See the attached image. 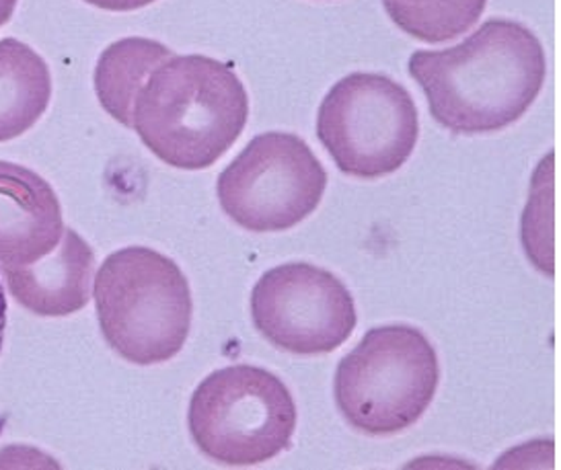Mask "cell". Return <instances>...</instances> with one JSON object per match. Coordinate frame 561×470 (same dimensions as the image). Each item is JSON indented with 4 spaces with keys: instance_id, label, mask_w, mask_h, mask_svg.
Segmentation results:
<instances>
[{
    "instance_id": "cell-7",
    "label": "cell",
    "mask_w": 561,
    "mask_h": 470,
    "mask_svg": "<svg viewBox=\"0 0 561 470\" xmlns=\"http://www.w3.org/2000/svg\"><path fill=\"white\" fill-rule=\"evenodd\" d=\"M325 167L288 131H265L220 173L216 194L232 222L249 232H284L321 204Z\"/></svg>"
},
{
    "instance_id": "cell-4",
    "label": "cell",
    "mask_w": 561,
    "mask_h": 470,
    "mask_svg": "<svg viewBox=\"0 0 561 470\" xmlns=\"http://www.w3.org/2000/svg\"><path fill=\"white\" fill-rule=\"evenodd\" d=\"M440 382V364L428 337L408 324L370 329L342 357L335 403L346 422L368 436L410 429L428 411Z\"/></svg>"
},
{
    "instance_id": "cell-10",
    "label": "cell",
    "mask_w": 561,
    "mask_h": 470,
    "mask_svg": "<svg viewBox=\"0 0 561 470\" xmlns=\"http://www.w3.org/2000/svg\"><path fill=\"white\" fill-rule=\"evenodd\" d=\"M2 272L9 293L23 309L37 317H70L91 300L95 253L77 230L67 228L46 257Z\"/></svg>"
},
{
    "instance_id": "cell-5",
    "label": "cell",
    "mask_w": 561,
    "mask_h": 470,
    "mask_svg": "<svg viewBox=\"0 0 561 470\" xmlns=\"http://www.w3.org/2000/svg\"><path fill=\"white\" fill-rule=\"evenodd\" d=\"M297 403L276 374L237 364L206 376L187 423L199 450L225 467H255L288 450Z\"/></svg>"
},
{
    "instance_id": "cell-16",
    "label": "cell",
    "mask_w": 561,
    "mask_h": 470,
    "mask_svg": "<svg viewBox=\"0 0 561 470\" xmlns=\"http://www.w3.org/2000/svg\"><path fill=\"white\" fill-rule=\"evenodd\" d=\"M4 331H7V298H4V286L0 277V352L4 345Z\"/></svg>"
},
{
    "instance_id": "cell-12",
    "label": "cell",
    "mask_w": 561,
    "mask_h": 470,
    "mask_svg": "<svg viewBox=\"0 0 561 470\" xmlns=\"http://www.w3.org/2000/svg\"><path fill=\"white\" fill-rule=\"evenodd\" d=\"M175 54L161 42L126 37L103 49L95 66V93L101 107L126 128H133L134 101L159 66Z\"/></svg>"
},
{
    "instance_id": "cell-2",
    "label": "cell",
    "mask_w": 561,
    "mask_h": 470,
    "mask_svg": "<svg viewBox=\"0 0 561 470\" xmlns=\"http://www.w3.org/2000/svg\"><path fill=\"white\" fill-rule=\"evenodd\" d=\"M249 98L231 66L173 56L138 91L133 128L150 152L183 171L220 161L245 130Z\"/></svg>"
},
{
    "instance_id": "cell-13",
    "label": "cell",
    "mask_w": 561,
    "mask_h": 470,
    "mask_svg": "<svg viewBox=\"0 0 561 470\" xmlns=\"http://www.w3.org/2000/svg\"><path fill=\"white\" fill-rule=\"evenodd\" d=\"M399 30L426 44H440L469 32L488 0H382Z\"/></svg>"
},
{
    "instance_id": "cell-8",
    "label": "cell",
    "mask_w": 561,
    "mask_h": 470,
    "mask_svg": "<svg viewBox=\"0 0 561 470\" xmlns=\"http://www.w3.org/2000/svg\"><path fill=\"white\" fill-rule=\"evenodd\" d=\"M251 317L274 347L297 356L331 354L356 329L346 284L311 263H284L265 272L251 294Z\"/></svg>"
},
{
    "instance_id": "cell-9",
    "label": "cell",
    "mask_w": 561,
    "mask_h": 470,
    "mask_svg": "<svg viewBox=\"0 0 561 470\" xmlns=\"http://www.w3.org/2000/svg\"><path fill=\"white\" fill-rule=\"evenodd\" d=\"M62 234V206L50 183L18 162L0 161V267L46 257Z\"/></svg>"
},
{
    "instance_id": "cell-3",
    "label": "cell",
    "mask_w": 561,
    "mask_h": 470,
    "mask_svg": "<svg viewBox=\"0 0 561 470\" xmlns=\"http://www.w3.org/2000/svg\"><path fill=\"white\" fill-rule=\"evenodd\" d=\"M101 333L117 356L136 366L165 364L192 329V290L182 267L149 247L112 253L95 277Z\"/></svg>"
},
{
    "instance_id": "cell-11",
    "label": "cell",
    "mask_w": 561,
    "mask_h": 470,
    "mask_svg": "<svg viewBox=\"0 0 561 470\" xmlns=\"http://www.w3.org/2000/svg\"><path fill=\"white\" fill-rule=\"evenodd\" d=\"M50 101L46 60L15 37L0 39V145L32 130Z\"/></svg>"
},
{
    "instance_id": "cell-15",
    "label": "cell",
    "mask_w": 561,
    "mask_h": 470,
    "mask_svg": "<svg viewBox=\"0 0 561 470\" xmlns=\"http://www.w3.org/2000/svg\"><path fill=\"white\" fill-rule=\"evenodd\" d=\"M18 2L19 0H0V27H4L13 19Z\"/></svg>"
},
{
    "instance_id": "cell-6",
    "label": "cell",
    "mask_w": 561,
    "mask_h": 470,
    "mask_svg": "<svg viewBox=\"0 0 561 470\" xmlns=\"http://www.w3.org/2000/svg\"><path fill=\"white\" fill-rule=\"evenodd\" d=\"M317 136L342 173L375 181L412 157L420 115L399 82L377 72H354L321 101Z\"/></svg>"
},
{
    "instance_id": "cell-14",
    "label": "cell",
    "mask_w": 561,
    "mask_h": 470,
    "mask_svg": "<svg viewBox=\"0 0 561 470\" xmlns=\"http://www.w3.org/2000/svg\"><path fill=\"white\" fill-rule=\"evenodd\" d=\"M83 2L103 9V11H112V13H130V11L145 9L157 0H83Z\"/></svg>"
},
{
    "instance_id": "cell-1",
    "label": "cell",
    "mask_w": 561,
    "mask_h": 470,
    "mask_svg": "<svg viewBox=\"0 0 561 470\" xmlns=\"http://www.w3.org/2000/svg\"><path fill=\"white\" fill-rule=\"evenodd\" d=\"M410 74L432 117L453 134H492L527 114L543 89L539 37L511 19H490L453 48L417 49Z\"/></svg>"
}]
</instances>
